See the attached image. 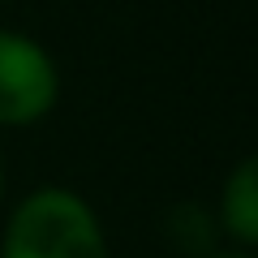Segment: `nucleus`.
I'll return each mask as SVG.
<instances>
[{"instance_id": "20e7f679", "label": "nucleus", "mask_w": 258, "mask_h": 258, "mask_svg": "<svg viewBox=\"0 0 258 258\" xmlns=\"http://www.w3.org/2000/svg\"><path fill=\"white\" fill-rule=\"evenodd\" d=\"M164 232H168V241H172L176 249H185L189 258H203V254H211V249H220L215 245V237H220L215 215L207 211V207H198V203L172 207V211L164 215Z\"/></svg>"}, {"instance_id": "0eeeda50", "label": "nucleus", "mask_w": 258, "mask_h": 258, "mask_svg": "<svg viewBox=\"0 0 258 258\" xmlns=\"http://www.w3.org/2000/svg\"><path fill=\"white\" fill-rule=\"evenodd\" d=\"M0 5H5V0H0Z\"/></svg>"}, {"instance_id": "7ed1b4c3", "label": "nucleus", "mask_w": 258, "mask_h": 258, "mask_svg": "<svg viewBox=\"0 0 258 258\" xmlns=\"http://www.w3.org/2000/svg\"><path fill=\"white\" fill-rule=\"evenodd\" d=\"M211 215H215L224 245L258 254V151H245L228 168V176L220 181V198H215Z\"/></svg>"}, {"instance_id": "f03ea898", "label": "nucleus", "mask_w": 258, "mask_h": 258, "mask_svg": "<svg viewBox=\"0 0 258 258\" xmlns=\"http://www.w3.org/2000/svg\"><path fill=\"white\" fill-rule=\"evenodd\" d=\"M64 78L47 43L0 26V129H35L60 108Z\"/></svg>"}, {"instance_id": "39448f33", "label": "nucleus", "mask_w": 258, "mask_h": 258, "mask_svg": "<svg viewBox=\"0 0 258 258\" xmlns=\"http://www.w3.org/2000/svg\"><path fill=\"white\" fill-rule=\"evenodd\" d=\"M203 258H258V254H249V249H232V245H220V249H211V254H203Z\"/></svg>"}, {"instance_id": "423d86ee", "label": "nucleus", "mask_w": 258, "mask_h": 258, "mask_svg": "<svg viewBox=\"0 0 258 258\" xmlns=\"http://www.w3.org/2000/svg\"><path fill=\"white\" fill-rule=\"evenodd\" d=\"M0 203H5V151H0Z\"/></svg>"}, {"instance_id": "f257e3e1", "label": "nucleus", "mask_w": 258, "mask_h": 258, "mask_svg": "<svg viewBox=\"0 0 258 258\" xmlns=\"http://www.w3.org/2000/svg\"><path fill=\"white\" fill-rule=\"evenodd\" d=\"M0 258H112L91 198L69 185H35L0 228Z\"/></svg>"}]
</instances>
